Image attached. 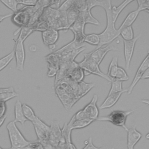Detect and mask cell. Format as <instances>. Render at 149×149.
I'll list each match as a JSON object with an SVG mask.
<instances>
[{
    "label": "cell",
    "instance_id": "obj_1",
    "mask_svg": "<svg viewBox=\"0 0 149 149\" xmlns=\"http://www.w3.org/2000/svg\"><path fill=\"white\" fill-rule=\"evenodd\" d=\"M133 1H125L119 6H112L111 1H96L95 6H101L106 12L107 26L105 29L101 34H98L100 42L96 47L99 48L104 45L109 44L120 35V31L115 29V24L121 12Z\"/></svg>",
    "mask_w": 149,
    "mask_h": 149
},
{
    "label": "cell",
    "instance_id": "obj_2",
    "mask_svg": "<svg viewBox=\"0 0 149 149\" xmlns=\"http://www.w3.org/2000/svg\"><path fill=\"white\" fill-rule=\"evenodd\" d=\"M39 20L47 22L49 27L59 30L67 31L69 25L66 17V12L59 10L51 6L45 8Z\"/></svg>",
    "mask_w": 149,
    "mask_h": 149
},
{
    "label": "cell",
    "instance_id": "obj_3",
    "mask_svg": "<svg viewBox=\"0 0 149 149\" xmlns=\"http://www.w3.org/2000/svg\"><path fill=\"white\" fill-rule=\"evenodd\" d=\"M140 107L129 111H122V110H115L112 111L109 114L106 116H99L97 118V120L99 121H107L109 122L113 125L122 127L126 132L128 131V128L126 126V121L127 116L139 109Z\"/></svg>",
    "mask_w": 149,
    "mask_h": 149
},
{
    "label": "cell",
    "instance_id": "obj_4",
    "mask_svg": "<svg viewBox=\"0 0 149 149\" xmlns=\"http://www.w3.org/2000/svg\"><path fill=\"white\" fill-rule=\"evenodd\" d=\"M6 129L11 144L10 147L8 149H23L30 143L24 138L13 121H11L6 125Z\"/></svg>",
    "mask_w": 149,
    "mask_h": 149
},
{
    "label": "cell",
    "instance_id": "obj_5",
    "mask_svg": "<svg viewBox=\"0 0 149 149\" xmlns=\"http://www.w3.org/2000/svg\"><path fill=\"white\" fill-rule=\"evenodd\" d=\"M84 59L81 62H79L78 65L84 70L85 75L93 74L98 76L109 82L112 81V80L100 70L99 65L92 59L89 53L84 54Z\"/></svg>",
    "mask_w": 149,
    "mask_h": 149
},
{
    "label": "cell",
    "instance_id": "obj_6",
    "mask_svg": "<svg viewBox=\"0 0 149 149\" xmlns=\"http://www.w3.org/2000/svg\"><path fill=\"white\" fill-rule=\"evenodd\" d=\"M34 13L33 6H25L14 13L12 16V22L20 27L27 26L31 16Z\"/></svg>",
    "mask_w": 149,
    "mask_h": 149
},
{
    "label": "cell",
    "instance_id": "obj_7",
    "mask_svg": "<svg viewBox=\"0 0 149 149\" xmlns=\"http://www.w3.org/2000/svg\"><path fill=\"white\" fill-rule=\"evenodd\" d=\"M55 93L66 109H70L79 100L77 98L70 94L59 84L55 86Z\"/></svg>",
    "mask_w": 149,
    "mask_h": 149
},
{
    "label": "cell",
    "instance_id": "obj_8",
    "mask_svg": "<svg viewBox=\"0 0 149 149\" xmlns=\"http://www.w3.org/2000/svg\"><path fill=\"white\" fill-rule=\"evenodd\" d=\"M31 123L34 126L38 141L41 143L48 141L50 126L45 124L38 116H37Z\"/></svg>",
    "mask_w": 149,
    "mask_h": 149
},
{
    "label": "cell",
    "instance_id": "obj_9",
    "mask_svg": "<svg viewBox=\"0 0 149 149\" xmlns=\"http://www.w3.org/2000/svg\"><path fill=\"white\" fill-rule=\"evenodd\" d=\"M13 51L16 60V68L17 70L23 72L26 58L24 42L15 40V47Z\"/></svg>",
    "mask_w": 149,
    "mask_h": 149
},
{
    "label": "cell",
    "instance_id": "obj_10",
    "mask_svg": "<svg viewBox=\"0 0 149 149\" xmlns=\"http://www.w3.org/2000/svg\"><path fill=\"white\" fill-rule=\"evenodd\" d=\"M48 142L55 147H58L61 143L65 142L62 136L59 124L56 120H53L51 124Z\"/></svg>",
    "mask_w": 149,
    "mask_h": 149
},
{
    "label": "cell",
    "instance_id": "obj_11",
    "mask_svg": "<svg viewBox=\"0 0 149 149\" xmlns=\"http://www.w3.org/2000/svg\"><path fill=\"white\" fill-rule=\"evenodd\" d=\"M86 23L83 20L77 19V20L69 27L74 34V39L75 41L79 44H84V38L86 34L84 33V27Z\"/></svg>",
    "mask_w": 149,
    "mask_h": 149
},
{
    "label": "cell",
    "instance_id": "obj_12",
    "mask_svg": "<svg viewBox=\"0 0 149 149\" xmlns=\"http://www.w3.org/2000/svg\"><path fill=\"white\" fill-rule=\"evenodd\" d=\"M141 37V34L134 37L132 40L129 41L123 40V52L125 59V66L127 70L129 69L130 63L133 56L135 44L137 41Z\"/></svg>",
    "mask_w": 149,
    "mask_h": 149
},
{
    "label": "cell",
    "instance_id": "obj_13",
    "mask_svg": "<svg viewBox=\"0 0 149 149\" xmlns=\"http://www.w3.org/2000/svg\"><path fill=\"white\" fill-rule=\"evenodd\" d=\"M41 35L44 44L51 49H54L55 43L59 38V31L56 29L49 27L45 31L42 32Z\"/></svg>",
    "mask_w": 149,
    "mask_h": 149
},
{
    "label": "cell",
    "instance_id": "obj_14",
    "mask_svg": "<svg viewBox=\"0 0 149 149\" xmlns=\"http://www.w3.org/2000/svg\"><path fill=\"white\" fill-rule=\"evenodd\" d=\"M97 101L98 95L94 94L91 101L82 109L86 116L93 120H97L99 117V109L97 105Z\"/></svg>",
    "mask_w": 149,
    "mask_h": 149
},
{
    "label": "cell",
    "instance_id": "obj_15",
    "mask_svg": "<svg viewBox=\"0 0 149 149\" xmlns=\"http://www.w3.org/2000/svg\"><path fill=\"white\" fill-rule=\"evenodd\" d=\"M148 68H149V52L147 54V56L144 58V59H143L142 62L141 63L140 65L139 66L130 86H129V87L128 88H127V93L128 94H130L132 92L134 87L136 86V85L137 84V83L141 79L143 73Z\"/></svg>",
    "mask_w": 149,
    "mask_h": 149
},
{
    "label": "cell",
    "instance_id": "obj_16",
    "mask_svg": "<svg viewBox=\"0 0 149 149\" xmlns=\"http://www.w3.org/2000/svg\"><path fill=\"white\" fill-rule=\"evenodd\" d=\"M45 58L47 62L48 63V71L47 73V76L49 77L56 76L59 68L60 59L59 56L52 52L48 55Z\"/></svg>",
    "mask_w": 149,
    "mask_h": 149
},
{
    "label": "cell",
    "instance_id": "obj_17",
    "mask_svg": "<svg viewBox=\"0 0 149 149\" xmlns=\"http://www.w3.org/2000/svg\"><path fill=\"white\" fill-rule=\"evenodd\" d=\"M116 48L109 44L107 45L104 47H100L99 48H95L94 51H91V52H89L90 56L92 58V59L98 65L101 63L102 61L103 60L105 56L107 55V54L111 51H116Z\"/></svg>",
    "mask_w": 149,
    "mask_h": 149
},
{
    "label": "cell",
    "instance_id": "obj_18",
    "mask_svg": "<svg viewBox=\"0 0 149 149\" xmlns=\"http://www.w3.org/2000/svg\"><path fill=\"white\" fill-rule=\"evenodd\" d=\"M127 137V147L134 148L142 137V134L136 129V126L133 125L128 129Z\"/></svg>",
    "mask_w": 149,
    "mask_h": 149
},
{
    "label": "cell",
    "instance_id": "obj_19",
    "mask_svg": "<svg viewBox=\"0 0 149 149\" xmlns=\"http://www.w3.org/2000/svg\"><path fill=\"white\" fill-rule=\"evenodd\" d=\"M127 92V89L126 88V89H123L120 92L108 95L107 98L104 100V101L100 105V109H107V108H110L112 107L119 100L122 94Z\"/></svg>",
    "mask_w": 149,
    "mask_h": 149
},
{
    "label": "cell",
    "instance_id": "obj_20",
    "mask_svg": "<svg viewBox=\"0 0 149 149\" xmlns=\"http://www.w3.org/2000/svg\"><path fill=\"white\" fill-rule=\"evenodd\" d=\"M84 75L85 74L84 70L79 66L78 63L76 62L74 66L70 69L68 77L70 78L73 81L80 83L83 81Z\"/></svg>",
    "mask_w": 149,
    "mask_h": 149
},
{
    "label": "cell",
    "instance_id": "obj_21",
    "mask_svg": "<svg viewBox=\"0 0 149 149\" xmlns=\"http://www.w3.org/2000/svg\"><path fill=\"white\" fill-rule=\"evenodd\" d=\"M84 47V44H79L75 41L74 40H72L69 43L66 44L65 45L63 46L62 48H59V49L56 50V51L54 52V54L58 55V56H62L65 55L72 51L75 49L82 48Z\"/></svg>",
    "mask_w": 149,
    "mask_h": 149
},
{
    "label": "cell",
    "instance_id": "obj_22",
    "mask_svg": "<svg viewBox=\"0 0 149 149\" xmlns=\"http://www.w3.org/2000/svg\"><path fill=\"white\" fill-rule=\"evenodd\" d=\"M14 113H15V119L13 122L15 123L19 122L22 126H24V123L27 120L25 118L23 109H22V104L20 100H17L16 101L14 108Z\"/></svg>",
    "mask_w": 149,
    "mask_h": 149
},
{
    "label": "cell",
    "instance_id": "obj_23",
    "mask_svg": "<svg viewBox=\"0 0 149 149\" xmlns=\"http://www.w3.org/2000/svg\"><path fill=\"white\" fill-rule=\"evenodd\" d=\"M94 120L90 119H84L81 120H76L74 118V115L72 117L71 119L68 123V126L72 129H82L84 128L89 125H90Z\"/></svg>",
    "mask_w": 149,
    "mask_h": 149
},
{
    "label": "cell",
    "instance_id": "obj_24",
    "mask_svg": "<svg viewBox=\"0 0 149 149\" xmlns=\"http://www.w3.org/2000/svg\"><path fill=\"white\" fill-rule=\"evenodd\" d=\"M139 13H140V12L137 9L130 12L127 15L126 18L125 19L124 21L120 25V27L118 29V30L120 31V30H122V29H123L126 27H127L129 26H131L132 25V24L134 22L136 19H137Z\"/></svg>",
    "mask_w": 149,
    "mask_h": 149
},
{
    "label": "cell",
    "instance_id": "obj_25",
    "mask_svg": "<svg viewBox=\"0 0 149 149\" xmlns=\"http://www.w3.org/2000/svg\"><path fill=\"white\" fill-rule=\"evenodd\" d=\"M77 19H81L86 24L87 23H91L95 25H100V23L98 20H97L92 15L91 13V10L87 9L86 10L80 12L79 15Z\"/></svg>",
    "mask_w": 149,
    "mask_h": 149
},
{
    "label": "cell",
    "instance_id": "obj_26",
    "mask_svg": "<svg viewBox=\"0 0 149 149\" xmlns=\"http://www.w3.org/2000/svg\"><path fill=\"white\" fill-rule=\"evenodd\" d=\"M86 49V48L82 47L77 49H75L74 51H72L65 55H62V56H59V59H60V61L61 62H68V63H71L74 61L75 58L77 57V56L81 53V52H83V51H84Z\"/></svg>",
    "mask_w": 149,
    "mask_h": 149
},
{
    "label": "cell",
    "instance_id": "obj_27",
    "mask_svg": "<svg viewBox=\"0 0 149 149\" xmlns=\"http://www.w3.org/2000/svg\"><path fill=\"white\" fill-rule=\"evenodd\" d=\"M34 31V29L32 26L27 25V26H23L22 27H20V29H18L14 33V35H16L17 32H18L17 33H19V36L16 40L21 41L24 42L25 41V40Z\"/></svg>",
    "mask_w": 149,
    "mask_h": 149
},
{
    "label": "cell",
    "instance_id": "obj_28",
    "mask_svg": "<svg viewBox=\"0 0 149 149\" xmlns=\"http://www.w3.org/2000/svg\"><path fill=\"white\" fill-rule=\"evenodd\" d=\"M118 58L117 56L113 57L108 67L107 75L112 80H115V78L117 73V70L119 67L118 65Z\"/></svg>",
    "mask_w": 149,
    "mask_h": 149
},
{
    "label": "cell",
    "instance_id": "obj_29",
    "mask_svg": "<svg viewBox=\"0 0 149 149\" xmlns=\"http://www.w3.org/2000/svg\"><path fill=\"white\" fill-rule=\"evenodd\" d=\"M79 13L80 12L79 10L73 5L66 12V17L69 25V29L77 20Z\"/></svg>",
    "mask_w": 149,
    "mask_h": 149
},
{
    "label": "cell",
    "instance_id": "obj_30",
    "mask_svg": "<svg viewBox=\"0 0 149 149\" xmlns=\"http://www.w3.org/2000/svg\"><path fill=\"white\" fill-rule=\"evenodd\" d=\"M22 109L24 115L27 120L32 122L37 117L33 109L26 103L22 104Z\"/></svg>",
    "mask_w": 149,
    "mask_h": 149
},
{
    "label": "cell",
    "instance_id": "obj_31",
    "mask_svg": "<svg viewBox=\"0 0 149 149\" xmlns=\"http://www.w3.org/2000/svg\"><path fill=\"white\" fill-rule=\"evenodd\" d=\"M72 130L69 127L68 123H65L62 129H61V134L63 139L65 143H72L71 133Z\"/></svg>",
    "mask_w": 149,
    "mask_h": 149
},
{
    "label": "cell",
    "instance_id": "obj_32",
    "mask_svg": "<svg viewBox=\"0 0 149 149\" xmlns=\"http://www.w3.org/2000/svg\"><path fill=\"white\" fill-rule=\"evenodd\" d=\"M15 57L14 51L13 50L9 54L0 59V72L5 68L12 61Z\"/></svg>",
    "mask_w": 149,
    "mask_h": 149
},
{
    "label": "cell",
    "instance_id": "obj_33",
    "mask_svg": "<svg viewBox=\"0 0 149 149\" xmlns=\"http://www.w3.org/2000/svg\"><path fill=\"white\" fill-rule=\"evenodd\" d=\"M120 35L123 40L129 41L134 38V33L132 26H129L120 30Z\"/></svg>",
    "mask_w": 149,
    "mask_h": 149
},
{
    "label": "cell",
    "instance_id": "obj_34",
    "mask_svg": "<svg viewBox=\"0 0 149 149\" xmlns=\"http://www.w3.org/2000/svg\"><path fill=\"white\" fill-rule=\"evenodd\" d=\"M84 41L90 44L96 45L97 47L100 42V38L98 34L92 33L90 34H87L86 36Z\"/></svg>",
    "mask_w": 149,
    "mask_h": 149
},
{
    "label": "cell",
    "instance_id": "obj_35",
    "mask_svg": "<svg viewBox=\"0 0 149 149\" xmlns=\"http://www.w3.org/2000/svg\"><path fill=\"white\" fill-rule=\"evenodd\" d=\"M32 27L34 31H41V33L45 31L50 27L49 24L47 22L41 20H39L38 22H37L34 24L32 26Z\"/></svg>",
    "mask_w": 149,
    "mask_h": 149
},
{
    "label": "cell",
    "instance_id": "obj_36",
    "mask_svg": "<svg viewBox=\"0 0 149 149\" xmlns=\"http://www.w3.org/2000/svg\"><path fill=\"white\" fill-rule=\"evenodd\" d=\"M111 87L108 95H110L113 93H116L122 91L123 89L122 88V82L116 80H112Z\"/></svg>",
    "mask_w": 149,
    "mask_h": 149
},
{
    "label": "cell",
    "instance_id": "obj_37",
    "mask_svg": "<svg viewBox=\"0 0 149 149\" xmlns=\"http://www.w3.org/2000/svg\"><path fill=\"white\" fill-rule=\"evenodd\" d=\"M129 79V77L127 74L126 71L122 68L118 67L115 80L122 82L123 81L128 80Z\"/></svg>",
    "mask_w": 149,
    "mask_h": 149
},
{
    "label": "cell",
    "instance_id": "obj_38",
    "mask_svg": "<svg viewBox=\"0 0 149 149\" xmlns=\"http://www.w3.org/2000/svg\"><path fill=\"white\" fill-rule=\"evenodd\" d=\"M5 6L10 9L14 13L17 12V5H19L18 1L16 0H7V1H1Z\"/></svg>",
    "mask_w": 149,
    "mask_h": 149
},
{
    "label": "cell",
    "instance_id": "obj_39",
    "mask_svg": "<svg viewBox=\"0 0 149 149\" xmlns=\"http://www.w3.org/2000/svg\"><path fill=\"white\" fill-rule=\"evenodd\" d=\"M17 96H18V94L15 91L3 93L0 94V101L5 102L8 100L12 99Z\"/></svg>",
    "mask_w": 149,
    "mask_h": 149
},
{
    "label": "cell",
    "instance_id": "obj_40",
    "mask_svg": "<svg viewBox=\"0 0 149 149\" xmlns=\"http://www.w3.org/2000/svg\"><path fill=\"white\" fill-rule=\"evenodd\" d=\"M73 2H74V0L66 1L63 2L62 3V4L60 6H59V8H58L57 9L60 11L66 12L73 6Z\"/></svg>",
    "mask_w": 149,
    "mask_h": 149
},
{
    "label": "cell",
    "instance_id": "obj_41",
    "mask_svg": "<svg viewBox=\"0 0 149 149\" xmlns=\"http://www.w3.org/2000/svg\"><path fill=\"white\" fill-rule=\"evenodd\" d=\"M23 149H45L42 144L39 141H30V143L26 146Z\"/></svg>",
    "mask_w": 149,
    "mask_h": 149
},
{
    "label": "cell",
    "instance_id": "obj_42",
    "mask_svg": "<svg viewBox=\"0 0 149 149\" xmlns=\"http://www.w3.org/2000/svg\"><path fill=\"white\" fill-rule=\"evenodd\" d=\"M138 4L137 10L140 12L142 10H146L149 8V1L148 0H137L136 1Z\"/></svg>",
    "mask_w": 149,
    "mask_h": 149
},
{
    "label": "cell",
    "instance_id": "obj_43",
    "mask_svg": "<svg viewBox=\"0 0 149 149\" xmlns=\"http://www.w3.org/2000/svg\"><path fill=\"white\" fill-rule=\"evenodd\" d=\"M59 149H77L73 143H61L57 147Z\"/></svg>",
    "mask_w": 149,
    "mask_h": 149
},
{
    "label": "cell",
    "instance_id": "obj_44",
    "mask_svg": "<svg viewBox=\"0 0 149 149\" xmlns=\"http://www.w3.org/2000/svg\"><path fill=\"white\" fill-rule=\"evenodd\" d=\"M83 149H108L106 147H97L94 146L92 141V138L89 137L88 141H87V144L85 147Z\"/></svg>",
    "mask_w": 149,
    "mask_h": 149
},
{
    "label": "cell",
    "instance_id": "obj_45",
    "mask_svg": "<svg viewBox=\"0 0 149 149\" xmlns=\"http://www.w3.org/2000/svg\"><path fill=\"white\" fill-rule=\"evenodd\" d=\"M19 4L24 5L26 6H34L36 5L38 1L35 0H22L17 1Z\"/></svg>",
    "mask_w": 149,
    "mask_h": 149
},
{
    "label": "cell",
    "instance_id": "obj_46",
    "mask_svg": "<svg viewBox=\"0 0 149 149\" xmlns=\"http://www.w3.org/2000/svg\"><path fill=\"white\" fill-rule=\"evenodd\" d=\"M6 109V107L5 102L0 101V118H2L5 116Z\"/></svg>",
    "mask_w": 149,
    "mask_h": 149
},
{
    "label": "cell",
    "instance_id": "obj_47",
    "mask_svg": "<svg viewBox=\"0 0 149 149\" xmlns=\"http://www.w3.org/2000/svg\"><path fill=\"white\" fill-rule=\"evenodd\" d=\"M41 143L44 146L45 149H59L57 147H55V146L51 145L48 141L43 142V143Z\"/></svg>",
    "mask_w": 149,
    "mask_h": 149
},
{
    "label": "cell",
    "instance_id": "obj_48",
    "mask_svg": "<svg viewBox=\"0 0 149 149\" xmlns=\"http://www.w3.org/2000/svg\"><path fill=\"white\" fill-rule=\"evenodd\" d=\"M14 88L13 87H9L7 88H0V94L5 93V92H9V91H14Z\"/></svg>",
    "mask_w": 149,
    "mask_h": 149
},
{
    "label": "cell",
    "instance_id": "obj_49",
    "mask_svg": "<svg viewBox=\"0 0 149 149\" xmlns=\"http://www.w3.org/2000/svg\"><path fill=\"white\" fill-rule=\"evenodd\" d=\"M149 79V68L145 70V72L143 73L141 79Z\"/></svg>",
    "mask_w": 149,
    "mask_h": 149
},
{
    "label": "cell",
    "instance_id": "obj_50",
    "mask_svg": "<svg viewBox=\"0 0 149 149\" xmlns=\"http://www.w3.org/2000/svg\"><path fill=\"white\" fill-rule=\"evenodd\" d=\"M12 15H13V14H12V13L11 14H6L5 15H0V23H1L5 19L11 17Z\"/></svg>",
    "mask_w": 149,
    "mask_h": 149
},
{
    "label": "cell",
    "instance_id": "obj_51",
    "mask_svg": "<svg viewBox=\"0 0 149 149\" xmlns=\"http://www.w3.org/2000/svg\"><path fill=\"white\" fill-rule=\"evenodd\" d=\"M6 118V116L5 115L4 116L2 117V118H0V127L3 125V123H4L5 119Z\"/></svg>",
    "mask_w": 149,
    "mask_h": 149
},
{
    "label": "cell",
    "instance_id": "obj_52",
    "mask_svg": "<svg viewBox=\"0 0 149 149\" xmlns=\"http://www.w3.org/2000/svg\"><path fill=\"white\" fill-rule=\"evenodd\" d=\"M141 102L149 105V100H141Z\"/></svg>",
    "mask_w": 149,
    "mask_h": 149
},
{
    "label": "cell",
    "instance_id": "obj_53",
    "mask_svg": "<svg viewBox=\"0 0 149 149\" xmlns=\"http://www.w3.org/2000/svg\"><path fill=\"white\" fill-rule=\"evenodd\" d=\"M146 138L148 140H149V133H148L146 135Z\"/></svg>",
    "mask_w": 149,
    "mask_h": 149
},
{
    "label": "cell",
    "instance_id": "obj_54",
    "mask_svg": "<svg viewBox=\"0 0 149 149\" xmlns=\"http://www.w3.org/2000/svg\"><path fill=\"white\" fill-rule=\"evenodd\" d=\"M127 149H134V148H132V147H127Z\"/></svg>",
    "mask_w": 149,
    "mask_h": 149
},
{
    "label": "cell",
    "instance_id": "obj_55",
    "mask_svg": "<svg viewBox=\"0 0 149 149\" xmlns=\"http://www.w3.org/2000/svg\"><path fill=\"white\" fill-rule=\"evenodd\" d=\"M145 11H146V12H147V13H149V10H146Z\"/></svg>",
    "mask_w": 149,
    "mask_h": 149
},
{
    "label": "cell",
    "instance_id": "obj_56",
    "mask_svg": "<svg viewBox=\"0 0 149 149\" xmlns=\"http://www.w3.org/2000/svg\"><path fill=\"white\" fill-rule=\"evenodd\" d=\"M0 149H3V148H2V147H0Z\"/></svg>",
    "mask_w": 149,
    "mask_h": 149
}]
</instances>
